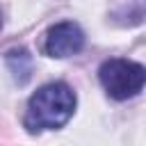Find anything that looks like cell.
<instances>
[{
    "label": "cell",
    "mask_w": 146,
    "mask_h": 146,
    "mask_svg": "<svg viewBox=\"0 0 146 146\" xmlns=\"http://www.w3.org/2000/svg\"><path fill=\"white\" fill-rule=\"evenodd\" d=\"M75 110V94L64 82H50L41 87L27 103L25 125L34 130H57L62 128Z\"/></svg>",
    "instance_id": "1"
},
{
    "label": "cell",
    "mask_w": 146,
    "mask_h": 146,
    "mask_svg": "<svg viewBox=\"0 0 146 146\" xmlns=\"http://www.w3.org/2000/svg\"><path fill=\"white\" fill-rule=\"evenodd\" d=\"M98 78L112 98L125 100V98L137 96L141 87L146 84V68L130 59H107L103 62Z\"/></svg>",
    "instance_id": "2"
},
{
    "label": "cell",
    "mask_w": 146,
    "mask_h": 146,
    "mask_svg": "<svg viewBox=\"0 0 146 146\" xmlns=\"http://www.w3.org/2000/svg\"><path fill=\"white\" fill-rule=\"evenodd\" d=\"M84 46V34L73 21H62L48 30L46 52L50 57H71Z\"/></svg>",
    "instance_id": "3"
},
{
    "label": "cell",
    "mask_w": 146,
    "mask_h": 146,
    "mask_svg": "<svg viewBox=\"0 0 146 146\" xmlns=\"http://www.w3.org/2000/svg\"><path fill=\"white\" fill-rule=\"evenodd\" d=\"M7 66H9V71L14 75V80L18 84H25L30 80V73H32V57L23 48L11 50V52H7Z\"/></svg>",
    "instance_id": "4"
},
{
    "label": "cell",
    "mask_w": 146,
    "mask_h": 146,
    "mask_svg": "<svg viewBox=\"0 0 146 146\" xmlns=\"http://www.w3.org/2000/svg\"><path fill=\"white\" fill-rule=\"evenodd\" d=\"M0 25H2V21H0Z\"/></svg>",
    "instance_id": "5"
}]
</instances>
